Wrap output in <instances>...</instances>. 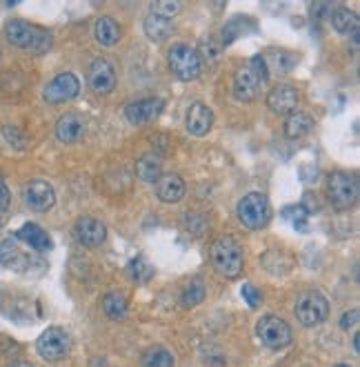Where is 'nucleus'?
<instances>
[{"mask_svg": "<svg viewBox=\"0 0 360 367\" xmlns=\"http://www.w3.org/2000/svg\"><path fill=\"white\" fill-rule=\"evenodd\" d=\"M5 38L18 49H27L32 54H44L52 47V34L47 29L36 27L27 21H9L5 25Z\"/></svg>", "mask_w": 360, "mask_h": 367, "instance_id": "1", "label": "nucleus"}, {"mask_svg": "<svg viewBox=\"0 0 360 367\" xmlns=\"http://www.w3.org/2000/svg\"><path fill=\"white\" fill-rule=\"evenodd\" d=\"M212 263L224 279H238L243 272V250L232 236H220L212 245Z\"/></svg>", "mask_w": 360, "mask_h": 367, "instance_id": "2", "label": "nucleus"}, {"mask_svg": "<svg viewBox=\"0 0 360 367\" xmlns=\"http://www.w3.org/2000/svg\"><path fill=\"white\" fill-rule=\"evenodd\" d=\"M167 63H169V69L178 81L189 83V81H196L198 76L203 74L200 54L193 47H189V45H185V42L172 45V49L167 54Z\"/></svg>", "mask_w": 360, "mask_h": 367, "instance_id": "3", "label": "nucleus"}, {"mask_svg": "<svg viewBox=\"0 0 360 367\" xmlns=\"http://www.w3.org/2000/svg\"><path fill=\"white\" fill-rule=\"evenodd\" d=\"M327 198L336 209H352L358 203V180L349 172H334L327 178Z\"/></svg>", "mask_w": 360, "mask_h": 367, "instance_id": "4", "label": "nucleus"}, {"mask_svg": "<svg viewBox=\"0 0 360 367\" xmlns=\"http://www.w3.org/2000/svg\"><path fill=\"white\" fill-rule=\"evenodd\" d=\"M238 219L249 229H260L272 219V205H269L267 196L260 192H251L243 196L238 203Z\"/></svg>", "mask_w": 360, "mask_h": 367, "instance_id": "5", "label": "nucleus"}, {"mask_svg": "<svg viewBox=\"0 0 360 367\" xmlns=\"http://www.w3.org/2000/svg\"><path fill=\"white\" fill-rule=\"evenodd\" d=\"M296 318L303 327H316L323 325L329 316V303L318 292H307L296 301Z\"/></svg>", "mask_w": 360, "mask_h": 367, "instance_id": "6", "label": "nucleus"}, {"mask_svg": "<svg viewBox=\"0 0 360 367\" xmlns=\"http://www.w3.org/2000/svg\"><path fill=\"white\" fill-rule=\"evenodd\" d=\"M36 349L44 361H63L71 351V336L63 327H47L38 336Z\"/></svg>", "mask_w": 360, "mask_h": 367, "instance_id": "7", "label": "nucleus"}, {"mask_svg": "<svg viewBox=\"0 0 360 367\" xmlns=\"http://www.w3.org/2000/svg\"><path fill=\"white\" fill-rule=\"evenodd\" d=\"M256 334L260 343L269 349H282L292 343V327L287 325V320L274 314H267L258 320Z\"/></svg>", "mask_w": 360, "mask_h": 367, "instance_id": "8", "label": "nucleus"}, {"mask_svg": "<svg viewBox=\"0 0 360 367\" xmlns=\"http://www.w3.org/2000/svg\"><path fill=\"white\" fill-rule=\"evenodd\" d=\"M78 91H80V81L73 74L65 71V74H58L52 83H47L42 96L47 103L58 105V103H67L71 98H76Z\"/></svg>", "mask_w": 360, "mask_h": 367, "instance_id": "9", "label": "nucleus"}, {"mask_svg": "<svg viewBox=\"0 0 360 367\" xmlns=\"http://www.w3.org/2000/svg\"><path fill=\"white\" fill-rule=\"evenodd\" d=\"M87 83L96 94L107 96L116 89V69L107 58H96L87 71Z\"/></svg>", "mask_w": 360, "mask_h": 367, "instance_id": "10", "label": "nucleus"}, {"mask_svg": "<svg viewBox=\"0 0 360 367\" xmlns=\"http://www.w3.org/2000/svg\"><path fill=\"white\" fill-rule=\"evenodd\" d=\"M162 100L160 98H140L133 100L125 107V118L131 122V125L143 127L154 122L160 114H162Z\"/></svg>", "mask_w": 360, "mask_h": 367, "instance_id": "11", "label": "nucleus"}, {"mask_svg": "<svg viewBox=\"0 0 360 367\" xmlns=\"http://www.w3.org/2000/svg\"><path fill=\"white\" fill-rule=\"evenodd\" d=\"M73 236H76V240L83 247H89V250L100 247L104 238H107V227L98 219L85 216V219H78L76 225H73Z\"/></svg>", "mask_w": 360, "mask_h": 367, "instance_id": "12", "label": "nucleus"}, {"mask_svg": "<svg viewBox=\"0 0 360 367\" xmlns=\"http://www.w3.org/2000/svg\"><path fill=\"white\" fill-rule=\"evenodd\" d=\"M23 198L34 211H47L56 203V192L47 180H29L23 190Z\"/></svg>", "mask_w": 360, "mask_h": 367, "instance_id": "13", "label": "nucleus"}, {"mask_svg": "<svg viewBox=\"0 0 360 367\" xmlns=\"http://www.w3.org/2000/svg\"><path fill=\"white\" fill-rule=\"evenodd\" d=\"M298 100H300V94H298V89L292 85H278L269 91V96H267L269 110H272L274 114H280V116L294 114L296 107H298Z\"/></svg>", "mask_w": 360, "mask_h": 367, "instance_id": "14", "label": "nucleus"}, {"mask_svg": "<svg viewBox=\"0 0 360 367\" xmlns=\"http://www.w3.org/2000/svg\"><path fill=\"white\" fill-rule=\"evenodd\" d=\"M260 78L253 74L249 67L238 69V74L234 76V96L240 103H249L260 94Z\"/></svg>", "mask_w": 360, "mask_h": 367, "instance_id": "15", "label": "nucleus"}, {"mask_svg": "<svg viewBox=\"0 0 360 367\" xmlns=\"http://www.w3.org/2000/svg\"><path fill=\"white\" fill-rule=\"evenodd\" d=\"M85 134V118L80 114H63L58 118L56 122V139L60 143H65V145H71V143H76L80 141V136Z\"/></svg>", "mask_w": 360, "mask_h": 367, "instance_id": "16", "label": "nucleus"}, {"mask_svg": "<svg viewBox=\"0 0 360 367\" xmlns=\"http://www.w3.org/2000/svg\"><path fill=\"white\" fill-rule=\"evenodd\" d=\"M214 125V112L200 100H196L187 112V132L193 136H205L209 134Z\"/></svg>", "mask_w": 360, "mask_h": 367, "instance_id": "17", "label": "nucleus"}, {"mask_svg": "<svg viewBox=\"0 0 360 367\" xmlns=\"http://www.w3.org/2000/svg\"><path fill=\"white\" fill-rule=\"evenodd\" d=\"M156 196L162 203H178L185 196V180L178 174H164L156 182Z\"/></svg>", "mask_w": 360, "mask_h": 367, "instance_id": "18", "label": "nucleus"}, {"mask_svg": "<svg viewBox=\"0 0 360 367\" xmlns=\"http://www.w3.org/2000/svg\"><path fill=\"white\" fill-rule=\"evenodd\" d=\"M16 238H20L23 243H27L29 247L36 250V252H49L54 247V243L49 238V234L44 232V229L36 223H27L23 225L18 232H16Z\"/></svg>", "mask_w": 360, "mask_h": 367, "instance_id": "19", "label": "nucleus"}, {"mask_svg": "<svg viewBox=\"0 0 360 367\" xmlns=\"http://www.w3.org/2000/svg\"><path fill=\"white\" fill-rule=\"evenodd\" d=\"M120 34H123V29H120V25L112 16H102L96 21L94 36L102 47H114V45L120 40Z\"/></svg>", "mask_w": 360, "mask_h": 367, "instance_id": "20", "label": "nucleus"}, {"mask_svg": "<svg viewBox=\"0 0 360 367\" xmlns=\"http://www.w3.org/2000/svg\"><path fill=\"white\" fill-rule=\"evenodd\" d=\"M311 127H313V118L309 114L294 112V114H289L287 120H284V136H287L289 141L305 139V136L311 132Z\"/></svg>", "mask_w": 360, "mask_h": 367, "instance_id": "21", "label": "nucleus"}, {"mask_svg": "<svg viewBox=\"0 0 360 367\" xmlns=\"http://www.w3.org/2000/svg\"><path fill=\"white\" fill-rule=\"evenodd\" d=\"M172 21L169 18H162L158 16V13H152L149 11L147 13V18H145V34L149 40H154V42H162L167 36H172Z\"/></svg>", "mask_w": 360, "mask_h": 367, "instance_id": "22", "label": "nucleus"}, {"mask_svg": "<svg viewBox=\"0 0 360 367\" xmlns=\"http://www.w3.org/2000/svg\"><path fill=\"white\" fill-rule=\"evenodd\" d=\"M136 174L145 182H158L162 176V161L158 154H145L136 163Z\"/></svg>", "mask_w": 360, "mask_h": 367, "instance_id": "23", "label": "nucleus"}, {"mask_svg": "<svg viewBox=\"0 0 360 367\" xmlns=\"http://www.w3.org/2000/svg\"><path fill=\"white\" fill-rule=\"evenodd\" d=\"M102 310L112 320H123L127 316V296L123 292H109L102 298Z\"/></svg>", "mask_w": 360, "mask_h": 367, "instance_id": "24", "label": "nucleus"}, {"mask_svg": "<svg viewBox=\"0 0 360 367\" xmlns=\"http://www.w3.org/2000/svg\"><path fill=\"white\" fill-rule=\"evenodd\" d=\"M143 367H176V361L167 347H149L143 354Z\"/></svg>", "mask_w": 360, "mask_h": 367, "instance_id": "25", "label": "nucleus"}, {"mask_svg": "<svg viewBox=\"0 0 360 367\" xmlns=\"http://www.w3.org/2000/svg\"><path fill=\"white\" fill-rule=\"evenodd\" d=\"M27 258L20 254V250L11 240H0V265L11 269H23Z\"/></svg>", "mask_w": 360, "mask_h": 367, "instance_id": "26", "label": "nucleus"}, {"mask_svg": "<svg viewBox=\"0 0 360 367\" xmlns=\"http://www.w3.org/2000/svg\"><path fill=\"white\" fill-rule=\"evenodd\" d=\"M332 25H334V29L336 32H340V34H354L356 29H358V18H356V13L354 11H349L347 7H338V9H334L332 11Z\"/></svg>", "mask_w": 360, "mask_h": 367, "instance_id": "27", "label": "nucleus"}, {"mask_svg": "<svg viewBox=\"0 0 360 367\" xmlns=\"http://www.w3.org/2000/svg\"><path fill=\"white\" fill-rule=\"evenodd\" d=\"M205 301V285L200 279L191 281L185 289L183 294H180V303H183V308H196V305H200Z\"/></svg>", "mask_w": 360, "mask_h": 367, "instance_id": "28", "label": "nucleus"}, {"mask_svg": "<svg viewBox=\"0 0 360 367\" xmlns=\"http://www.w3.org/2000/svg\"><path fill=\"white\" fill-rule=\"evenodd\" d=\"M152 274H154L152 265H149L143 256L133 258V261L129 263V276H131V281H136V283H147L149 279H152Z\"/></svg>", "mask_w": 360, "mask_h": 367, "instance_id": "29", "label": "nucleus"}, {"mask_svg": "<svg viewBox=\"0 0 360 367\" xmlns=\"http://www.w3.org/2000/svg\"><path fill=\"white\" fill-rule=\"evenodd\" d=\"M245 23H249V18H245V16H236V18H232L227 25L222 27V42L224 45H229V42H234L238 36H243L245 34Z\"/></svg>", "mask_w": 360, "mask_h": 367, "instance_id": "30", "label": "nucleus"}, {"mask_svg": "<svg viewBox=\"0 0 360 367\" xmlns=\"http://www.w3.org/2000/svg\"><path fill=\"white\" fill-rule=\"evenodd\" d=\"M3 136L13 149H27V145H29L25 132L18 129L16 125H3Z\"/></svg>", "mask_w": 360, "mask_h": 367, "instance_id": "31", "label": "nucleus"}, {"mask_svg": "<svg viewBox=\"0 0 360 367\" xmlns=\"http://www.w3.org/2000/svg\"><path fill=\"white\" fill-rule=\"evenodd\" d=\"M149 11L158 13L162 18H174L180 11V3H176V0H158V3H152V9Z\"/></svg>", "mask_w": 360, "mask_h": 367, "instance_id": "32", "label": "nucleus"}, {"mask_svg": "<svg viewBox=\"0 0 360 367\" xmlns=\"http://www.w3.org/2000/svg\"><path fill=\"white\" fill-rule=\"evenodd\" d=\"M247 67L258 76L260 83H267V78H269V67H267V58H265V56H260V54L253 56V58L249 60Z\"/></svg>", "mask_w": 360, "mask_h": 367, "instance_id": "33", "label": "nucleus"}, {"mask_svg": "<svg viewBox=\"0 0 360 367\" xmlns=\"http://www.w3.org/2000/svg\"><path fill=\"white\" fill-rule=\"evenodd\" d=\"M240 294H243L245 303L249 305L251 310H256L258 305H260V298H263V296H260V292H258V289L253 287L251 283H245L243 287H240Z\"/></svg>", "mask_w": 360, "mask_h": 367, "instance_id": "34", "label": "nucleus"}, {"mask_svg": "<svg viewBox=\"0 0 360 367\" xmlns=\"http://www.w3.org/2000/svg\"><path fill=\"white\" fill-rule=\"evenodd\" d=\"M358 318H360V312H358L356 308L349 310V312H344L342 318H340V327H342V330H352V327H356V325H358Z\"/></svg>", "mask_w": 360, "mask_h": 367, "instance_id": "35", "label": "nucleus"}, {"mask_svg": "<svg viewBox=\"0 0 360 367\" xmlns=\"http://www.w3.org/2000/svg\"><path fill=\"white\" fill-rule=\"evenodd\" d=\"M11 205V192L7 187L5 178H0V211H7Z\"/></svg>", "mask_w": 360, "mask_h": 367, "instance_id": "36", "label": "nucleus"}, {"mask_svg": "<svg viewBox=\"0 0 360 367\" xmlns=\"http://www.w3.org/2000/svg\"><path fill=\"white\" fill-rule=\"evenodd\" d=\"M11 367H34V365L27 361H16V363H11Z\"/></svg>", "mask_w": 360, "mask_h": 367, "instance_id": "37", "label": "nucleus"}, {"mask_svg": "<svg viewBox=\"0 0 360 367\" xmlns=\"http://www.w3.org/2000/svg\"><path fill=\"white\" fill-rule=\"evenodd\" d=\"M358 339H360V336L356 334V336H354V351H356V354H358Z\"/></svg>", "mask_w": 360, "mask_h": 367, "instance_id": "38", "label": "nucleus"}, {"mask_svg": "<svg viewBox=\"0 0 360 367\" xmlns=\"http://www.w3.org/2000/svg\"><path fill=\"white\" fill-rule=\"evenodd\" d=\"M334 367H349V365H344V363H340V365H334Z\"/></svg>", "mask_w": 360, "mask_h": 367, "instance_id": "39", "label": "nucleus"}, {"mask_svg": "<svg viewBox=\"0 0 360 367\" xmlns=\"http://www.w3.org/2000/svg\"><path fill=\"white\" fill-rule=\"evenodd\" d=\"M0 225H3V219H0Z\"/></svg>", "mask_w": 360, "mask_h": 367, "instance_id": "40", "label": "nucleus"}]
</instances>
